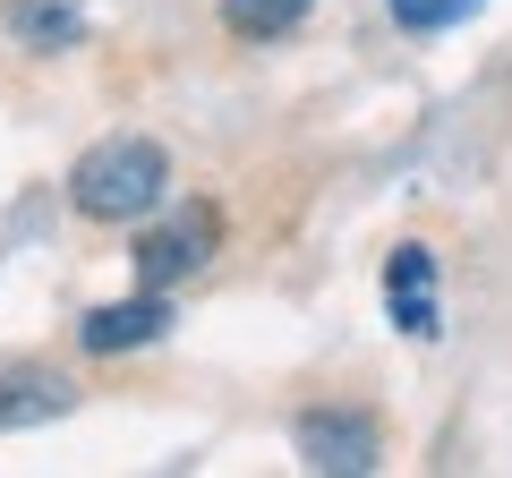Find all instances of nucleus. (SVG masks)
<instances>
[{"label":"nucleus","mask_w":512,"mask_h":478,"mask_svg":"<svg viewBox=\"0 0 512 478\" xmlns=\"http://www.w3.org/2000/svg\"><path fill=\"white\" fill-rule=\"evenodd\" d=\"M163 188H171V154L154 137H103L69 171V205L86 222H146L163 205Z\"/></svg>","instance_id":"f257e3e1"},{"label":"nucleus","mask_w":512,"mask_h":478,"mask_svg":"<svg viewBox=\"0 0 512 478\" xmlns=\"http://www.w3.org/2000/svg\"><path fill=\"white\" fill-rule=\"evenodd\" d=\"M214 248H222V205L188 197V205H171L163 222H146V231H137L128 265H137V282H146V291H171V282L205 274V265H214Z\"/></svg>","instance_id":"f03ea898"},{"label":"nucleus","mask_w":512,"mask_h":478,"mask_svg":"<svg viewBox=\"0 0 512 478\" xmlns=\"http://www.w3.org/2000/svg\"><path fill=\"white\" fill-rule=\"evenodd\" d=\"M291 444H299V461L325 470V478H367L384 461V427L367 419V410H299Z\"/></svg>","instance_id":"7ed1b4c3"},{"label":"nucleus","mask_w":512,"mask_h":478,"mask_svg":"<svg viewBox=\"0 0 512 478\" xmlns=\"http://www.w3.org/2000/svg\"><path fill=\"white\" fill-rule=\"evenodd\" d=\"M171 333V291H146L137 282V299H111V308H86V325H77V342L94 350V359H120V350H146Z\"/></svg>","instance_id":"423d86ee"},{"label":"nucleus","mask_w":512,"mask_h":478,"mask_svg":"<svg viewBox=\"0 0 512 478\" xmlns=\"http://www.w3.org/2000/svg\"><path fill=\"white\" fill-rule=\"evenodd\" d=\"M9 26H18L35 52H69V43H77V9H69V0H18Z\"/></svg>","instance_id":"6e6552de"},{"label":"nucleus","mask_w":512,"mask_h":478,"mask_svg":"<svg viewBox=\"0 0 512 478\" xmlns=\"http://www.w3.org/2000/svg\"><path fill=\"white\" fill-rule=\"evenodd\" d=\"M308 9L316 0H222V26H231L239 43H274V35H291Z\"/></svg>","instance_id":"0eeeda50"},{"label":"nucleus","mask_w":512,"mask_h":478,"mask_svg":"<svg viewBox=\"0 0 512 478\" xmlns=\"http://www.w3.org/2000/svg\"><path fill=\"white\" fill-rule=\"evenodd\" d=\"M77 410V376L52 359H0V436H26V427H52Z\"/></svg>","instance_id":"20e7f679"},{"label":"nucleus","mask_w":512,"mask_h":478,"mask_svg":"<svg viewBox=\"0 0 512 478\" xmlns=\"http://www.w3.org/2000/svg\"><path fill=\"white\" fill-rule=\"evenodd\" d=\"M384 308H393V325H402L410 342H436V333H444V299H436V248L402 239V248L384 257Z\"/></svg>","instance_id":"39448f33"},{"label":"nucleus","mask_w":512,"mask_h":478,"mask_svg":"<svg viewBox=\"0 0 512 478\" xmlns=\"http://www.w3.org/2000/svg\"><path fill=\"white\" fill-rule=\"evenodd\" d=\"M393 18L410 26V35H444V26H461V18H478L487 0H384Z\"/></svg>","instance_id":"1a4fd4ad"}]
</instances>
